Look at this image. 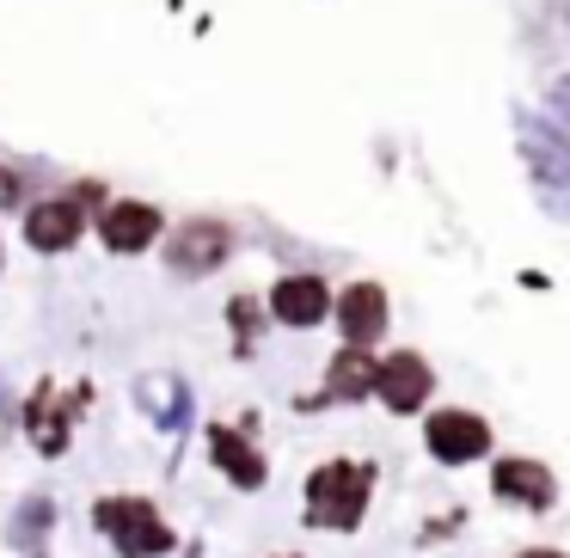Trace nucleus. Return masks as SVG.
<instances>
[{
  "mask_svg": "<svg viewBox=\"0 0 570 558\" xmlns=\"http://www.w3.org/2000/svg\"><path fill=\"white\" fill-rule=\"evenodd\" d=\"M368 467H350V460H332V467L313 472L307 484V509L313 521H325V528H356L362 509H368Z\"/></svg>",
  "mask_w": 570,
  "mask_h": 558,
  "instance_id": "1",
  "label": "nucleus"
},
{
  "mask_svg": "<svg viewBox=\"0 0 570 558\" xmlns=\"http://www.w3.org/2000/svg\"><path fill=\"white\" fill-rule=\"evenodd\" d=\"M99 528L117 540L124 558H154V552L173 546L166 521L154 516V503H141V497H111V503H99Z\"/></svg>",
  "mask_w": 570,
  "mask_h": 558,
  "instance_id": "2",
  "label": "nucleus"
},
{
  "mask_svg": "<svg viewBox=\"0 0 570 558\" xmlns=\"http://www.w3.org/2000/svg\"><path fill=\"white\" fill-rule=\"evenodd\" d=\"M484 448H491L484 418H472V411H435V418H430V454L435 460L460 467V460H479Z\"/></svg>",
  "mask_w": 570,
  "mask_h": 558,
  "instance_id": "3",
  "label": "nucleus"
},
{
  "mask_svg": "<svg viewBox=\"0 0 570 558\" xmlns=\"http://www.w3.org/2000/svg\"><path fill=\"white\" fill-rule=\"evenodd\" d=\"M227 227L222 222H185L173 234V246H166V258H173V271H185V276H203V271H215V264L227 258Z\"/></svg>",
  "mask_w": 570,
  "mask_h": 558,
  "instance_id": "4",
  "label": "nucleus"
},
{
  "mask_svg": "<svg viewBox=\"0 0 570 558\" xmlns=\"http://www.w3.org/2000/svg\"><path fill=\"white\" fill-rule=\"evenodd\" d=\"M374 393H381L393 411H417L423 399H430V362L411 356V350L386 356V362H381V374H374Z\"/></svg>",
  "mask_w": 570,
  "mask_h": 558,
  "instance_id": "5",
  "label": "nucleus"
},
{
  "mask_svg": "<svg viewBox=\"0 0 570 558\" xmlns=\"http://www.w3.org/2000/svg\"><path fill=\"white\" fill-rule=\"evenodd\" d=\"M99 234H105L111 252H141V246L160 239V209H148V203H111L105 222H99Z\"/></svg>",
  "mask_w": 570,
  "mask_h": 558,
  "instance_id": "6",
  "label": "nucleus"
},
{
  "mask_svg": "<svg viewBox=\"0 0 570 558\" xmlns=\"http://www.w3.org/2000/svg\"><path fill=\"white\" fill-rule=\"evenodd\" d=\"M337 320H344V337L356 350H368L374 337L386 332V295L374 283H356V288H344V301H337Z\"/></svg>",
  "mask_w": 570,
  "mask_h": 558,
  "instance_id": "7",
  "label": "nucleus"
},
{
  "mask_svg": "<svg viewBox=\"0 0 570 558\" xmlns=\"http://www.w3.org/2000/svg\"><path fill=\"white\" fill-rule=\"evenodd\" d=\"M271 307H276V320H283V325H320L325 307H332V295H325L320 276H283L276 295H271Z\"/></svg>",
  "mask_w": 570,
  "mask_h": 558,
  "instance_id": "8",
  "label": "nucleus"
},
{
  "mask_svg": "<svg viewBox=\"0 0 570 558\" xmlns=\"http://www.w3.org/2000/svg\"><path fill=\"white\" fill-rule=\"evenodd\" d=\"M26 239H31L38 252L75 246V239H80V197H56V203H43V209H31Z\"/></svg>",
  "mask_w": 570,
  "mask_h": 558,
  "instance_id": "9",
  "label": "nucleus"
},
{
  "mask_svg": "<svg viewBox=\"0 0 570 558\" xmlns=\"http://www.w3.org/2000/svg\"><path fill=\"white\" fill-rule=\"evenodd\" d=\"M497 491L528 503V509H546L552 503V472H546L540 460H503V467H497Z\"/></svg>",
  "mask_w": 570,
  "mask_h": 558,
  "instance_id": "10",
  "label": "nucleus"
},
{
  "mask_svg": "<svg viewBox=\"0 0 570 558\" xmlns=\"http://www.w3.org/2000/svg\"><path fill=\"white\" fill-rule=\"evenodd\" d=\"M374 374H381V369H374V356L350 344L344 356L332 362V381H325V393H332V399H362V393H374Z\"/></svg>",
  "mask_w": 570,
  "mask_h": 558,
  "instance_id": "11",
  "label": "nucleus"
},
{
  "mask_svg": "<svg viewBox=\"0 0 570 558\" xmlns=\"http://www.w3.org/2000/svg\"><path fill=\"white\" fill-rule=\"evenodd\" d=\"M209 448H215V460H222V467L234 472V484H246V491H252V484H264V460L252 454V448L239 442L234 430H215V435H209Z\"/></svg>",
  "mask_w": 570,
  "mask_h": 558,
  "instance_id": "12",
  "label": "nucleus"
},
{
  "mask_svg": "<svg viewBox=\"0 0 570 558\" xmlns=\"http://www.w3.org/2000/svg\"><path fill=\"white\" fill-rule=\"evenodd\" d=\"M13 203H19V173L0 166V209H13Z\"/></svg>",
  "mask_w": 570,
  "mask_h": 558,
  "instance_id": "13",
  "label": "nucleus"
},
{
  "mask_svg": "<svg viewBox=\"0 0 570 558\" xmlns=\"http://www.w3.org/2000/svg\"><path fill=\"white\" fill-rule=\"evenodd\" d=\"M552 111H558V124L570 129V80H558V87H552Z\"/></svg>",
  "mask_w": 570,
  "mask_h": 558,
  "instance_id": "14",
  "label": "nucleus"
},
{
  "mask_svg": "<svg viewBox=\"0 0 570 558\" xmlns=\"http://www.w3.org/2000/svg\"><path fill=\"white\" fill-rule=\"evenodd\" d=\"M521 558H558V552H521Z\"/></svg>",
  "mask_w": 570,
  "mask_h": 558,
  "instance_id": "15",
  "label": "nucleus"
}]
</instances>
